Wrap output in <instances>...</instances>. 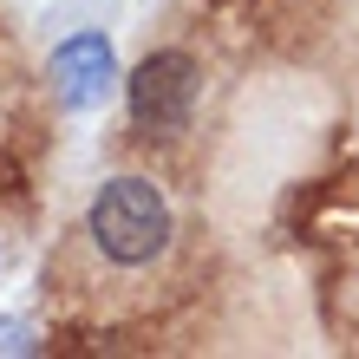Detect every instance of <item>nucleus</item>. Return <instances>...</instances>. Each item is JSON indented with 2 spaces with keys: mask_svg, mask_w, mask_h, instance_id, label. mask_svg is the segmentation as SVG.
Instances as JSON below:
<instances>
[{
  "mask_svg": "<svg viewBox=\"0 0 359 359\" xmlns=\"http://www.w3.org/2000/svg\"><path fill=\"white\" fill-rule=\"evenodd\" d=\"M0 353H33V333L20 320H0Z\"/></svg>",
  "mask_w": 359,
  "mask_h": 359,
  "instance_id": "obj_4",
  "label": "nucleus"
},
{
  "mask_svg": "<svg viewBox=\"0 0 359 359\" xmlns=\"http://www.w3.org/2000/svg\"><path fill=\"white\" fill-rule=\"evenodd\" d=\"M196 98H203V66L189 53H151L131 72V124L151 137H177L196 118Z\"/></svg>",
  "mask_w": 359,
  "mask_h": 359,
  "instance_id": "obj_2",
  "label": "nucleus"
},
{
  "mask_svg": "<svg viewBox=\"0 0 359 359\" xmlns=\"http://www.w3.org/2000/svg\"><path fill=\"white\" fill-rule=\"evenodd\" d=\"M46 79H53V98L66 104V111H98V104L111 98V79H118L111 39L104 33H72L66 46H53Z\"/></svg>",
  "mask_w": 359,
  "mask_h": 359,
  "instance_id": "obj_3",
  "label": "nucleus"
},
{
  "mask_svg": "<svg viewBox=\"0 0 359 359\" xmlns=\"http://www.w3.org/2000/svg\"><path fill=\"white\" fill-rule=\"evenodd\" d=\"M92 242L111 255L118 268H144L170 248V203L151 177H111L92 196Z\"/></svg>",
  "mask_w": 359,
  "mask_h": 359,
  "instance_id": "obj_1",
  "label": "nucleus"
}]
</instances>
